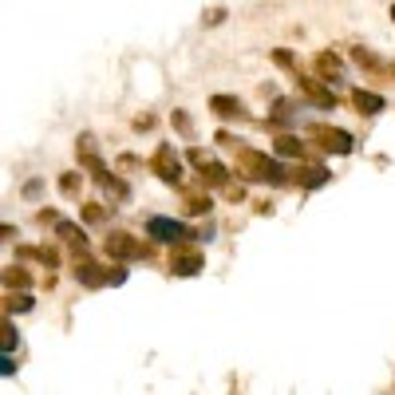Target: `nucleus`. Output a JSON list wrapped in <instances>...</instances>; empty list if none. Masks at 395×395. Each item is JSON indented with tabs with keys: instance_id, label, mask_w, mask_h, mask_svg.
Segmentation results:
<instances>
[{
	"instance_id": "nucleus-1",
	"label": "nucleus",
	"mask_w": 395,
	"mask_h": 395,
	"mask_svg": "<svg viewBox=\"0 0 395 395\" xmlns=\"http://www.w3.org/2000/svg\"><path fill=\"white\" fill-rule=\"evenodd\" d=\"M241 162H245V174L249 178H265V182H281V178H285V170L276 166L273 158H261V154H253V150L241 154Z\"/></svg>"
},
{
	"instance_id": "nucleus-2",
	"label": "nucleus",
	"mask_w": 395,
	"mask_h": 395,
	"mask_svg": "<svg viewBox=\"0 0 395 395\" xmlns=\"http://www.w3.org/2000/svg\"><path fill=\"white\" fill-rule=\"evenodd\" d=\"M150 237L154 241H182V237L190 233L186 226H178V221H170V217H150Z\"/></svg>"
},
{
	"instance_id": "nucleus-3",
	"label": "nucleus",
	"mask_w": 395,
	"mask_h": 395,
	"mask_svg": "<svg viewBox=\"0 0 395 395\" xmlns=\"http://www.w3.org/2000/svg\"><path fill=\"white\" fill-rule=\"evenodd\" d=\"M316 135H320V147L336 150V154H348V150H352V138H348L344 130H316Z\"/></svg>"
},
{
	"instance_id": "nucleus-4",
	"label": "nucleus",
	"mask_w": 395,
	"mask_h": 395,
	"mask_svg": "<svg viewBox=\"0 0 395 395\" xmlns=\"http://www.w3.org/2000/svg\"><path fill=\"white\" fill-rule=\"evenodd\" d=\"M154 162H158L154 170H158L162 178H166V182H178V178H182V170H178V162H174V154H170V150H158Z\"/></svg>"
},
{
	"instance_id": "nucleus-5",
	"label": "nucleus",
	"mask_w": 395,
	"mask_h": 395,
	"mask_svg": "<svg viewBox=\"0 0 395 395\" xmlns=\"http://www.w3.org/2000/svg\"><path fill=\"white\" fill-rule=\"evenodd\" d=\"M352 103H356L360 111H364V115H375V111L384 107V99L372 95V91H352Z\"/></svg>"
},
{
	"instance_id": "nucleus-6",
	"label": "nucleus",
	"mask_w": 395,
	"mask_h": 395,
	"mask_svg": "<svg viewBox=\"0 0 395 395\" xmlns=\"http://www.w3.org/2000/svg\"><path fill=\"white\" fill-rule=\"evenodd\" d=\"M305 91L316 99V107H332V95H328V91H320V87L312 83V79H305Z\"/></svg>"
},
{
	"instance_id": "nucleus-7",
	"label": "nucleus",
	"mask_w": 395,
	"mask_h": 395,
	"mask_svg": "<svg viewBox=\"0 0 395 395\" xmlns=\"http://www.w3.org/2000/svg\"><path fill=\"white\" fill-rule=\"evenodd\" d=\"M276 150H281V154H300V142L288 135H276Z\"/></svg>"
},
{
	"instance_id": "nucleus-8",
	"label": "nucleus",
	"mask_w": 395,
	"mask_h": 395,
	"mask_svg": "<svg viewBox=\"0 0 395 395\" xmlns=\"http://www.w3.org/2000/svg\"><path fill=\"white\" fill-rule=\"evenodd\" d=\"M198 269H202V261H198V257H178V265H174V273H198Z\"/></svg>"
},
{
	"instance_id": "nucleus-9",
	"label": "nucleus",
	"mask_w": 395,
	"mask_h": 395,
	"mask_svg": "<svg viewBox=\"0 0 395 395\" xmlns=\"http://www.w3.org/2000/svg\"><path fill=\"white\" fill-rule=\"evenodd\" d=\"M75 273H79V281H87V285H99V281H103V273H99L95 265H79Z\"/></svg>"
},
{
	"instance_id": "nucleus-10",
	"label": "nucleus",
	"mask_w": 395,
	"mask_h": 395,
	"mask_svg": "<svg viewBox=\"0 0 395 395\" xmlns=\"http://www.w3.org/2000/svg\"><path fill=\"white\" fill-rule=\"evenodd\" d=\"M316 68H320V75H336V59L332 56H320V59H316Z\"/></svg>"
},
{
	"instance_id": "nucleus-11",
	"label": "nucleus",
	"mask_w": 395,
	"mask_h": 395,
	"mask_svg": "<svg viewBox=\"0 0 395 395\" xmlns=\"http://www.w3.org/2000/svg\"><path fill=\"white\" fill-rule=\"evenodd\" d=\"M12 312H24V308H32V296H16V300H8Z\"/></svg>"
}]
</instances>
